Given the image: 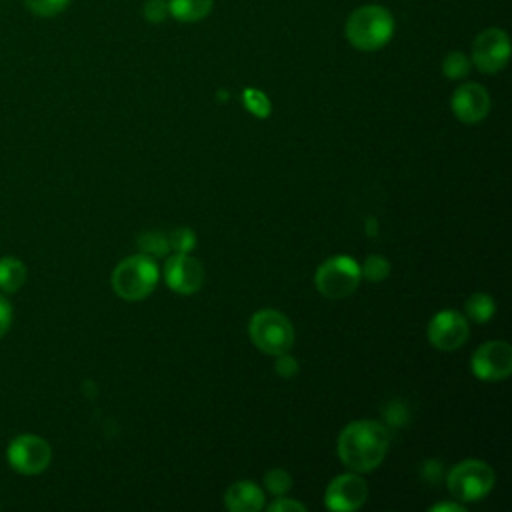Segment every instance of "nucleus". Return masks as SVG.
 I'll list each match as a JSON object with an SVG mask.
<instances>
[{"label":"nucleus","instance_id":"nucleus-1","mask_svg":"<svg viewBox=\"0 0 512 512\" xmlns=\"http://www.w3.org/2000/svg\"><path fill=\"white\" fill-rule=\"evenodd\" d=\"M338 456L352 472L374 470L388 452V432L380 422H350L338 436Z\"/></svg>","mask_w":512,"mask_h":512},{"label":"nucleus","instance_id":"nucleus-2","mask_svg":"<svg viewBox=\"0 0 512 512\" xmlns=\"http://www.w3.org/2000/svg\"><path fill=\"white\" fill-rule=\"evenodd\" d=\"M346 40L362 52H372L386 46L394 34V18L380 4H364L356 8L344 26Z\"/></svg>","mask_w":512,"mask_h":512},{"label":"nucleus","instance_id":"nucleus-3","mask_svg":"<svg viewBox=\"0 0 512 512\" xmlns=\"http://www.w3.org/2000/svg\"><path fill=\"white\" fill-rule=\"evenodd\" d=\"M158 282V266L156 262L146 256H130L122 260L112 272V288L114 292L130 302L146 298Z\"/></svg>","mask_w":512,"mask_h":512},{"label":"nucleus","instance_id":"nucleus-4","mask_svg":"<svg viewBox=\"0 0 512 512\" xmlns=\"http://www.w3.org/2000/svg\"><path fill=\"white\" fill-rule=\"evenodd\" d=\"M248 334L252 344L270 356L284 354L294 344V328L290 320L278 310H260L250 318Z\"/></svg>","mask_w":512,"mask_h":512},{"label":"nucleus","instance_id":"nucleus-5","mask_svg":"<svg viewBox=\"0 0 512 512\" xmlns=\"http://www.w3.org/2000/svg\"><path fill=\"white\" fill-rule=\"evenodd\" d=\"M494 470L484 460H462L446 476V486L456 500L476 502L488 496L494 486Z\"/></svg>","mask_w":512,"mask_h":512},{"label":"nucleus","instance_id":"nucleus-6","mask_svg":"<svg viewBox=\"0 0 512 512\" xmlns=\"http://www.w3.org/2000/svg\"><path fill=\"white\" fill-rule=\"evenodd\" d=\"M360 266L350 256H332L324 260L314 276L316 288L326 298L338 300L350 296L360 284Z\"/></svg>","mask_w":512,"mask_h":512},{"label":"nucleus","instance_id":"nucleus-7","mask_svg":"<svg viewBox=\"0 0 512 512\" xmlns=\"http://www.w3.org/2000/svg\"><path fill=\"white\" fill-rule=\"evenodd\" d=\"M8 464L20 474H40L52 460L50 444L36 434L16 436L6 450Z\"/></svg>","mask_w":512,"mask_h":512},{"label":"nucleus","instance_id":"nucleus-8","mask_svg":"<svg viewBox=\"0 0 512 512\" xmlns=\"http://www.w3.org/2000/svg\"><path fill=\"white\" fill-rule=\"evenodd\" d=\"M510 58L508 34L500 28L480 32L472 44V64L484 74L500 72Z\"/></svg>","mask_w":512,"mask_h":512},{"label":"nucleus","instance_id":"nucleus-9","mask_svg":"<svg viewBox=\"0 0 512 512\" xmlns=\"http://www.w3.org/2000/svg\"><path fill=\"white\" fill-rule=\"evenodd\" d=\"M472 372L486 382L504 380L512 372V348L508 342L490 340L472 354Z\"/></svg>","mask_w":512,"mask_h":512},{"label":"nucleus","instance_id":"nucleus-10","mask_svg":"<svg viewBox=\"0 0 512 512\" xmlns=\"http://www.w3.org/2000/svg\"><path fill=\"white\" fill-rule=\"evenodd\" d=\"M470 328L466 318L456 310L438 312L428 324V340L442 352H452L468 340Z\"/></svg>","mask_w":512,"mask_h":512},{"label":"nucleus","instance_id":"nucleus-11","mask_svg":"<svg viewBox=\"0 0 512 512\" xmlns=\"http://www.w3.org/2000/svg\"><path fill=\"white\" fill-rule=\"evenodd\" d=\"M366 498H368V486L364 478L348 472V474L336 476L328 484L324 502L330 510L352 512V510H358L366 502Z\"/></svg>","mask_w":512,"mask_h":512},{"label":"nucleus","instance_id":"nucleus-12","mask_svg":"<svg viewBox=\"0 0 512 512\" xmlns=\"http://www.w3.org/2000/svg\"><path fill=\"white\" fill-rule=\"evenodd\" d=\"M164 278L170 290L178 294H194L202 286L204 268L188 252H176L164 264Z\"/></svg>","mask_w":512,"mask_h":512},{"label":"nucleus","instance_id":"nucleus-13","mask_svg":"<svg viewBox=\"0 0 512 512\" xmlns=\"http://www.w3.org/2000/svg\"><path fill=\"white\" fill-rule=\"evenodd\" d=\"M452 112L464 124H476L486 118L490 110V96L484 86L476 82H466L458 86L452 94Z\"/></svg>","mask_w":512,"mask_h":512},{"label":"nucleus","instance_id":"nucleus-14","mask_svg":"<svg viewBox=\"0 0 512 512\" xmlns=\"http://www.w3.org/2000/svg\"><path fill=\"white\" fill-rule=\"evenodd\" d=\"M224 504L232 512H258L264 508V492L254 482L240 480L230 484L224 496Z\"/></svg>","mask_w":512,"mask_h":512},{"label":"nucleus","instance_id":"nucleus-15","mask_svg":"<svg viewBox=\"0 0 512 512\" xmlns=\"http://www.w3.org/2000/svg\"><path fill=\"white\" fill-rule=\"evenodd\" d=\"M214 0H168V12L178 22H198L212 12Z\"/></svg>","mask_w":512,"mask_h":512},{"label":"nucleus","instance_id":"nucleus-16","mask_svg":"<svg viewBox=\"0 0 512 512\" xmlns=\"http://www.w3.org/2000/svg\"><path fill=\"white\" fill-rule=\"evenodd\" d=\"M26 280V266L14 258L4 256L0 258V288L4 292H16Z\"/></svg>","mask_w":512,"mask_h":512},{"label":"nucleus","instance_id":"nucleus-17","mask_svg":"<svg viewBox=\"0 0 512 512\" xmlns=\"http://www.w3.org/2000/svg\"><path fill=\"white\" fill-rule=\"evenodd\" d=\"M494 310V300L484 292H476L466 300V316L474 322H488Z\"/></svg>","mask_w":512,"mask_h":512},{"label":"nucleus","instance_id":"nucleus-18","mask_svg":"<svg viewBox=\"0 0 512 512\" xmlns=\"http://www.w3.org/2000/svg\"><path fill=\"white\" fill-rule=\"evenodd\" d=\"M138 248L142 250V254L150 256V258L166 256L170 250L168 236L162 232H144L138 236Z\"/></svg>","mask_w":512,"mask_h":512},{"label":"nucleus","instance_id":"nucleus-19","mask_svg":"<svg viewBox=\"0 0 512 512\" xmlns=\"http://www.w3.org/2000/svg\"><path fill=\"white\" fill-rule=\"evenodd\" d=\"M470 68H472L470 58L464 52H458V50L446 54V58L442 60V74L450 80H460V78L468 76Z\"/></svg>","mask_w":512,"mask_h":512},{"label":"nucleus","instance_id":"nucleus-20","mask_svg":"<svg viewBox=\"0 0 512 512\" xmlns=\"http://www.w3.org/2000/svg\"><path fill=\"white\" fill-rule=\"evenodd\" d=\"M72 0H24L26 8L36 14V16H42V18H52L60 12H64L68 8Z\"/></svg>","mask_w":512,"mask_h":512},{"label":"nucleus","instance_id":"nucleus-21","mask_svg":"<svg viewBox=\"0 0 512 512\" xmlns=\"http://www.w3.org/2000/svg\"><path fill=\"white\" fill-rule=\"evenodd\" d=\"M264 486L270 494L274 496H282L290 490L292 486V478L286 470H280V468H274V470H268L266 476H264Z\"/></svg>","mask_w":512,"mask_h":512},{"label":"nucleus","instance_id":"nucleus-22","mask_svg":"<svg viewBox=\"0 0 512 512\" xmlns=\"http://www.w3.org/2000/svg\"><path fill=\"white\" fill-rule=\"evenodd\" d=\"M360 274H364L372 282H380V280H384L390 274V264H388V260L384 256L372 254V256L366 258Z\"/></svg>","mask_w":512,"mask_h":512},{"label":"nucleus","instance_id":"nucleus-23","mask_svg":"<svg viewBox=\"0 0 512 512\" xmlns=\"http://www.w3.org/2000/svg\"><path fill=\"white\" fill-rule=\"evenodd\" d=\"M244 104L252 114H258V116H266L270 110L268 98L260 90H254V88L244 90Z\"/></svg>","mask_w":512,"mask_h":512},{"label":"nucleus","instance_id":"nucleus-24","mask_svg":"<svg viewBox=\"0 0 512 512\" xmlns=\"http://www.w3.org/2000/svg\"><path fill=\"white\" fill-rule=\"evenodd\" d=\"M168 244L170 248H174L176 252H190L196 244L194 240V232L188 228H178L168 236Z\"/></svg>","mask_w":512,"mask_h":512},{"label":"nucleus","instance_id":"nucleus-25","mask_svg":"<svg viewBox=\"0 0 512 512\" xmlns=\"http://www.w3.org/2000/svg\"><path fill=\"white\" fill-rule=\"evenodd\" d=\"M144 18L152 24H158V22H164L170 12H168V2L166 0H148L144 4V10H142Z\"/></svg>","mask_w":512,"mask_h":512},{"label":"nucleus","instance_id":"nucleus-26","mask_svg":"<svg viewBox=\"0 0 512 512\" xmlns=\"http://www.w3.org/2000/svg\"><path fill=\"white\" fill-rule=\"evenodd\" d=\"M288 510H296V512H304L306 506L298 500H292V498H286L284 494L278 496V500H274L270 506H268V512H288Z\"/></svg>","mask_w":512,"mask_h":512},{"label":"nucleus","instance_id":"nucleus-27","mask_svg":"<svg viewBox=\"0 0 512 512\" xmlns=\"http://www.w3.org/2000/svg\"><path fill=\"white\" fill-rule=\"evenodd\" d=\"M278 362H276V370L280 376H294L298 372V362L290 356V354H278Z\"/></svg>","mask_w":512,"mask_h":512},{"label":"nucleus","instance_id":"nucleus-28","mask_svg":"<svg viewBox=\"0 0 512 512\" xmlns=\"http://www.w3.org/2000/svg\"><path fill=\"white\" fill-rule=\"evenodd\" d=\"M10 326H12V306L4 296H0V338L10 330Z\"/></svg>","mask_w":512,"mask_h":512},{"label":"nucleus","instance_id":"nucleus-29","mask_svg":"<svg viewBox=\"0 0 512 512\" xmlns=\"http://www.w3.org/2000/svg\"><path fill=\"white\" fill-rule=\"evenodd\" d=\"M430 510H434V512H442V510H454V512H462L464 508H462L460 504H450V502H442V504H436V506H432Z\"/></svg>","mask_w":512,"mask_h":512}]
</instances>
